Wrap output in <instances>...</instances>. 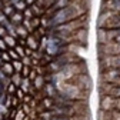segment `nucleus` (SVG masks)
Instances as JSON below:
<instances>
[{
    "label": "nucleus",
    "instance_id": "nucleus-1",
    "mask_svg": "<svg viewBox=\"0 0 120 120\" xmlns=\"http://www.w3.org/2000/svg\"><path fill=\"white\" fill-rule=\"evenodd\" d=\"M86 24H87V19H86V14H83V16H80L77 19H73L70 22H66L63 24L56 26V30L60 33H73L79 29L86 27Z\"/></svg>",
    "mask_w": 120,
    "mask_h": 120
},
{
    "label": "nucleus",
    "instance_id": "nucleus-2",
    "mask_svg": "<svg viewBox=\"0 0 120 120\" xmlns=\"http://www.w3.org/2000/svg\"><path fill=\"white\" fill-rule=\"evenodd\" d=\"M116 104H117V97L103 94V97L100 100V109L101 110H113V109H116Z\"/></svg>",
    "mask_w": 120,
    "mask_h": 120
},
{
    "label": "nucleus",
    "instance_id": "nucleus-3",
    "mask_svg": "<svg viewBox=\"0 0 120 120\" xmlns=\"http://www.w3.org/2000/svg\"><path fill=\"white\" fill-rule=\"evenodd\" d=\"M101 10H112L120 13V0H104L101 4Z\"/></svg>",
    "mask_w": 120,
    "mask_h": 120
},
{
    "label": "nucleus",
    "instance_id": "nucleus-4",
    "mask_svg": "<svg viewBox=\"0 0 120 120\" xmlns=\"http://www.w3.org/2000/svg\"><path fill=\"white\" fill-rule=\"evenodd\" d=\"M26 46L30 47L32 50H37L39 49V41H37V37L32 36V34H29L26 37Z\"/></svg>",
    "mask_w": 120,
    "mask_h": 120
},
{
    "label": "nucleus",
    "instance_id": "nucleus-5",
    "mask_svg": "<svg viewBox=\"0 0 120 120\" xmlns=\"http://www.w3.org/2000/svg\"><path fill=\"white\" fill-rule=\"evenodd\" d=\"M23 20H24V14H23V11H16V13H13L11 16H10V22L13 23V24H22L23 23Z\"/></svg>",
    "mask_w": 120,
    "mask_h": 120
},
{
    "label": "nucleus",
    "instance_id": "nucleus-6",
    "mask_svg": "<svg viewBox=\"0 0 120 120\" xmlns=\"http://www.w3.org/2000/svg\"><path fill=\"white\" fill-rule=\"evenodd\" d=\"M10 80H11V83H14L17 87H20V86H22V83H23L22 73H20V71H14L11 76H10Z\"/></svg>",
    "mask_w": 120,
    "mask_h": 120
},
{
    "label": "nucleus",
    "instance_id": "nucleus-7",
    "mask_svg": "<svg viewBox=\"0 0 120 120\" xmlns=\"http://www.w3.org/2000/svg\"><path fill=\"white\" fill-rule=\"evenodd\" d=\"M0 69H2V70L7 74V76H11V74H13L14 71H16V70H14V67H13V64H11L10 62H4V63L2 64V67H0Z\"/></svg>",
    "mask_w": 120,
    "mask_h": 120
},
{
    "label": "nucleus",
    "instance_id": "nucleus-8",
    "mask_svg": "<svg viewBox=\"0 0 120 120\" xmlns=\"http://www.w3.org/2000/svg\"><path fill=\"white\" fill-rule=\"evenodd\" d=\"M44 80L46 79H44L43 74H39V76L33 80V87L34 89H43L44 87Z\"/></svg>",
    "mask_w": 120,
    "mask_h": 120
},
{
    "label": "nucleus",
    "instance_id": "nucleus-9",
    "mask_svg": "<svg viewBox=\"0 0 120 120\" xmlns=\"http://www.w3.org/2000/svg\"><path fill=\"white\" fill-rule=\"evenodd\" d=\"M3 39L6 40V43H7L9 47H16V46H17V41H16V37H14V36H11V34L7 33Z\"/></svg>",
    "mask_w": 120,
    "mask_h": 120
},
{
    "label": "nucleus",
    "instance_id": "nucleus-10",
    "mask_svg": "<svg viewBox=\"0 0 120 120\" xmlns=\"http://www.w3.org/2000/svg\"><path fill=\"white\" fill-rule=\"evenodd\" d=\"M13 6H14V9H16L17 11H24V10L29 7V4L24 2V0H19V2H17V3H14Z\"/></svg>",
    "mask_w": 120,
    "mask_h": 120
},
{
    "label": "nucleus",
    "instance_id": "nucleus-11",
    "mask_svg": "<svg viewBox=\"0 0 120 120\" xmlns=\"http://www.w3.org/2000/svg\"><path fill=\"white\" fill-rule=\"evenodd\" d=\"M3 13L6 14V16H11V14L14 13V6H9L7 3H4V6H3Z\"/></svg>",
    "mask_w": 120,
    "mask_h": 120
},
{
    "label": "nucleus",
    "instance_id": "nucleus-12",
    "mask_svg": "<svg viewBox=\"0 0 120 120\" xmlns=\"http://www.w3.org/2000/svg\"><path fill=\"white\" fill-rule=\"evenodd\" d=\"M7 52H9V54H10L11 60H20V59H22V57L19 56V53L16 52V49H14V47H10V49H9Z\"/></svg>",
    "mask_w": 120,
    "mask_h": 120
},
{
    "label": "nucleus",
    "instance_id": "nucleus-13",
    "mask_svg": "<svg viewBox=\"0 0 120 120\" xmlns=\"http://www.w3.org/2000/svg\"><path fill=\"white\" fill-rule=\"evenodd\" d=\"M11 64H13V67H14V70H16V71H22V69L24 66L23 62H20V60H13Z\"/></svg>",
    "mask_w": 120,
    "mask_h": 120
},
{
    "label": "nucleus",
    "instance_id": "nucleus-14",
    "mask_svg": "<svg viewBox=\"0 0 120 120\" xmlns=\"http://www.w3.org/2000/svg\"><path fill=\"white\" fill-rule=\"evenodd\" d=\"M16 90H17V86L14 84V83H11V82H10V83L7 84V93H9V94L16 93Z\"/></svg>",
    "mask_w": 120,
    "mask_h": 120
},
{
    "label": "nucleus",
    "instance_id": "nucleus-15",
    "mask_svg": "<svg viewBox=\"0 0 120 120\" xmlns=\"http://www.w3.org/2000/svg\"><path fill=\"white\" fill-rule=\"evenodd\" d=\"M14 49H16V52L19 53V56H20L22 59H23V57L26 56V49H24V47L22 46V44H20V46H19V44H17V46H16V47H14Z\"/></svg>",
    "mask_w": 120,
    "mask_h": 120
},
{
    "label": "nucleus",
    "instance_id": "nucleus-16",
    "mask_svg": "<svg viewBox=\"0 0 120 120\" xmlns=\"http://www.w3.org/2000/svg\"><path fill=\"white\" fill-rule=\"evenodd\" d=\"M0 57L3 59V62H11V57H10V54H9V52H7V50L2 52V54H0Z\"/></svg>",
    "mask_w": 120,
    "mask_h": 120
},
{
    "label": "nucleus",
    "instance_id": "nucleus-17",
    "mask_svg": "<svg viewBox=\"0 0 120 120\" xmlns=\"http://www.w3.org/2000/svg\"><path fill=\"white\" fill-rule=\"evenodd\" d=\"M30 71H32V70H30V67L24 64V66H23V69H22V76H23V77H29Z\"/></svg>",
    "mask_w": 120,
    "mask_h": 120
},
{
    "label": "nucleus",
    "instance_id": "nucleus-18",
    "mask_svg": "<svg viewBox=\"0 0 120 120\" xmlns=\"http://www.w3.org/2000/svg\"><path fill=\"white\" fill-rule=\"evenodd\" d=\"M7 49H9V46H7L6 40H4L3 37H0V50H2V52H4V50H7Z\"/></svg>",
    "mask_w": 120,
    "mask_h": 120
},
{
    "label": "nucleus",
    "instance_id": "nucleus-19",
    "mask_svg": "<svg viewBox=\"0 0 120 120\" xmlns=\"http://www.w3.org/2000/svg\"><path fill=\"white\" fill-rule=\"evenodd\" d=\"M6 34H7V29H6V26L0 24V37H4Z\"/></svg>",
    "mask_w": 120,
    "mask_h": 120
},
{
    "label": "nucleus",
    "instance_id": "nucleus-20",
    "mask_svg": "<svg viewBox=\"0 0 120 120\" xmlns=\"http://www.w3.org/2000/svg\"><path fill=\"white\" fill-rule=\"evenodd\" d=\"M16 96H17L20 100H23V97H24V92H23L20 87H17V90H16Z\"/></svg>",
    "mask_w": 120,
    "mask_h": 120
},
{
    "label": "nucleus",
    "instance_id": "nucleus-21",
    "mask_svg": "<svg viewBox=\"0 0 120 120\" xmlns=\"http://www.w3.org/2000/svg\"><path fill=\"white\" fill-rule=\"evenodd\" d=\"M32 100H33V99L30 97L29 94H24V97H23V100H22V101H24V103H30V101H32Z\"/></svg>",
    "mask_w": 120,
    "mask_h": 120
},
{
    "label": "nucleus",
    "instance_id": "nucleus-22",
    "mask_svg": "<svg viewBox=\"0 0 120 120\" xmlns=\"http://www.w3.org/2000/svg\"><path fill=\"white\" fill-rule=\"evenodd\" d=\"M116 109L120 110V97H117V104H116Z\"/></svg>",
    "mask_w": 120,
    "mask_h": 120
},
{
    "label": "nucleus",
    "instance_id": "nucleus-23",
    "mask_svg": "<svg viewBox=\"0 0 120 120\" xmlns=\"http://www.w3.org/2000/svg\"><path fill=\"white\" fill-rule=\"evenodd\" d=\"M24 2H26V3H27L29 6H32V4H33V2H34V0H24Z\"/></svg>",
    "mask_w": 120,
    "mask_h": 120
},
{
    "label": "nucleus",
    "instance_id": "nucleus-24",
    "mask_svg": "<svg viewBox=\"0 0 120 120\" xmlns=\"http://www.w3.org/2000/svg\"><path fill=\"white\" fill-rule=\"evenodd\" d=\"M3 6H4V3L2 2V0H0V10H2V9H3Z\"/></svg>",
    "mask_w": 120,
    "mask_h": 120
},
{
    "label": "nucleus",
    "instance_id": "nucleus-25",
    "mask_svg": "<svg viewBox=\"0 0 120 120\" xmlns=\"http://www.w3.org/2000/svg\"><path fill=\"white\" fill-rule=\"evenodd\" d=\"M3 63H4V62H3V59L0 57V67H2V64H3Z\"/></svg>",
    "mask_w": 120,
    "mask_h": 120
},
{
    "label": "nucleus",
    "instance_id": "nucleus-26",
    "mask_svg": "<svg viewBox=\"0 0 120 120\" xmlns=\"http://www.w3.org/2000/svg\"><path fill=\"white\" fill-rule=\"evenodd\" d=\"M10 2H11V4H14V3H17L19 0H10Z\"/></svg>",
    "mask_w": 120,
    "mask_h": 120
},
{
    "label": "nucleus",
    "instance_id": "nucleus-27",
    "mask_svg": "<svg viewBox=\"0 0 120 120\" xmlns=\"http://www.w3.org/2000/svg\"><path fill=\"white\" fill-rule=\"evenodd\" d=\"M0 54H2V50H0Z\"/></svg>",
    "mask_w": 120,
    "mask_h": 120
}]
</instances>
